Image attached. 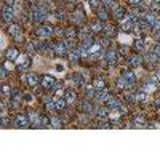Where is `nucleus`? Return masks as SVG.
Returning a JSON list of instances; mask_svg holds the SVG:
<instances>
[{
  "instance_id": "f257e3e1",
  "label": "nucleus",
  "mask_w": 160,
  "mask_h": 160,
  "mask_svg": "<svg viewBox=\"0 0 160 160\" xmlns=\"http://www.w3.org/2000/svg\"><path fill=\"white\" fill-rule=\"evenodd\" d=\"M29 15H31V19L34 21V23H42V21H45L48 18V10H43V8H40V6H35Z\"/></svg>"
},
{
  "instance_id": "f03ea898",
  "label": "nucleus",
  "mask_w": 160,
  "mask_h": 160,
  "mask_svg": "<svg viewBox=\"0 0 160 160\" xmlns=\"http://www.w3.org/2000/svg\"><path fill=\"white\" fill-rule=\"evenodd\" d=\"M53 34H54V29L50 24H43V26L35 27V35L39 39H48V37H51Z\"/></svg>"
},
{
  "instance_id": "7ed1b4c3",
  "label": "nucleus",
  "mask_w": 160,
  "mask_h": 160,
  "mask_svg": "<svg viewBox=\"0 0 160 160\" xmlns=\"http://www.w3.org/2000/svg\"><path fill=\"white\" fill-rule=\"evenodd\" d=\"M2 19L6 24L13 23V19H15V10H13V6H8L6 3L2 5Z\"/></svg>"
},
{
  "instance_id": "20e7f679",
  "label": "nucleus",
  "mask_w": 160,
  "mask_h": 160,
  "mask_svg": "<svg viewBox=\"0 0 160 160\" xmlns=\"http://www.w3.org/2000/svg\"><path fill=\"white\" fill-rule=\"evenodd\" d=\"M117 56H119V51H117L115 48H109V50L104 53L102 62H104V64H109V66H114L117 62Z\"/></svg>"
},
{
  "instance_id": "39448f33",
  "label": "nucleus",
  "mask_w": 160,
  "mask_h": 160,
  "mask_svg": "<svg viewBox=\"0 0 160 160\" xmlns=\"http://www.w3.org/2000/svg\"><path fill=\"white\" fill-rule=\"evenodd\" d=\"M13 125L18 127V128H27V127H31V120H29V117H27V115L18 114L15 119H13Z\"/></svg>"
},
{
  "instance_id": "423d86ee",
  "label": "nucleus",
  "mask_w": 160,
  "mask_h": 160,
  "mask_svg": "<svg viewBox=\"0 0 160 160\" xmlns=\"http://www.w3.org/2000/svg\"><path fill=\"white\" fill-rule=\"evenodd\" d=\"M109 91H107V88H102V90H96V95H95V99L98 101V102H106L109 99Z\"/></svg>"
},
{
  "instance_id": "0eeeda50",
  "label": "nucleus",
  "mask_w": 160,
  "mask_h": 160,
  "mask_svg": "<svg viewBox=\"0 0 160 160\" xmlns=\"http://www.w3.org/2000/svg\"><path fill=\"white\" fill-rule=\"evenodd\" d=\"M71 80L74 82V85H77V87H85V82H87V77L83 74H79V72H75L71 75Z\"/></svg>"
},
{
  "instance_id": "6e6552de",
  "label": "nucleus",
  "mask_w": 160,
  "mask_h": 160,
  "mask_svg": "<svg viewBox=\"0 0 160 160\" xmlns=\"http://www.w3.org/2000/svg\"><path fill=\"white\" fill-rule=\"evenodd\" d=\"M79 109L82 110V114H91L93 112V106L88 99H83L79 102Z\"/></svg>"
},
{
  "instance_id": "1a4fd4ad",
  "label": "nucleus",
  "mask_w": 160,
  "mask_h": 160,
  "mask_svg": "<svg viewBox=\"0 0 160 160\" xmlns=\"http://www.w3.org/2000/svg\"><path fill=\"white\" fill-rule=\"evenodd\" d=\"M53 51H54L56 56H64V54L67 53V47L64 45V42H58V43L53 47Z\"/></svg>"
},
{
  "instance_id": "9d476101",
  "label": "nucleus",
  "mask_w": 160,
  "mask_h": 160,
  "mask_svg": "<svg viewBox=\"0 0 160 160\" xmlns=\"http://www.w3.org/2000/svg\"><path fill=\"white\" fill-rule=\"evenodd\" d=\"M54 83L56 82H54V79L51 77V75H43V77H42V87H43L45 90H51Z\"/></svg>"
},
{
  "instance_id": "9b49d317",
  "label": "nucleus",
  "mask_w": 160,
  "mask_h": 160,
  "mask_svg": "<svg viewBox=\"0 0 160 160\" xmlns=\"http://www.w3.org/2000/svg\"><path fill=\"white\" fill-rule=\"evenodd\" d=\"M26 82L29 83L31 87H37V85H40V83H42V77H40V75H37V74H29Z\"/></svg>"
},
{
  "instance_id": "f8f14e48",
  "label": "nucleus",
  "mask_w": 160,
  "mask_h": 160,
  "mask_svg": "<svg viewBox=\"0 0 160 160\" xmlns=\"http://www.w3.org/2000/svg\"><path fill=\"white\" fill-rule=\"evenodd\" d=\"M120 101L119 99H115V98H112V96H109V99L106 101V106H107V109L109 110H117V109H119L120 107Z\"/></svg>"
},
{
  "instance_id": "ddd939ff",
  "label": "nucleus",
  "mask_w": 160,
  "mask_h": 160,
  "mask_svg": "<svg viewBox=\"0 0 160 160\" xmlns=\"http://www.w3.org/2000/svg\"><path fill=\"white\" fill-rule=\"evenodd\" d=\"M95 114H96V119L104 120L106 117H109V109H107V107H102V106H99L98 109L95 110Z\"/></svg>"
},
{
  "instance_id": "4468645a",
  "label": "nucleus",
  "mask_w": 160,
  "mask_h": 160,
  "mask_svg": "<svg viewBox=\"0 0 160 160\" xmlns=\"http://www.w3.org/2000/svg\"><path fill=\"white\" fill-rule=\"evenodd\" d=\"M67 58H69V61H74V62H77L80 58H82V54H80V50L79 48H72V50H69L67 51Z\"/></svg>"
},
{
  "instance_id": "2eb2a0df",
  "label": "nucleus",
  "mask_w": 160,
  "mask_h": 160,
  "mask_svg": "<svg viewBox=\"0 0 160 160\" xmlns=\"http://www.w3.org/2000/svg\"><path fill=\"white\" fill-rule=\"evenodd\" d=\"M64 99L67 101V104H74V102H77V95H75V91H72V90H66Z\"/></svg>"
},
{
  "instance_id": "dca6fc26",
  "label": "nucleus",
  "mask_w": 160,
  "mask_h": 160,
  "mask_svg": "<svg viewBox=\"0 0 160 160\" xmlns=\"http://www.w3.org/2000/svg\"><path fill=\"white\" fill-rule=\"evenodd\" d=\"M133 123H135V127H138V128H143V127H146V125H147L146 119H144L143 115H140V114H136V115L133 117Z\"/></svg>"
},
{
  "instance_id": "f3484780",
  "label": "nucleus",
  "mask_w": 160,
  "mask_h": 160,
  "mask_svg": "<svg viewBox=\"0 0 160 160\" xmlns=\"http://www.w3.org/2000/svg\"><path fill=\"white\" fill-rule=\"evenodd\" d=\"M66 106H67V101L64 99V98H54V109L56 110H64L66 109Z\"/></svg>"
},
{
  "instance_id": "a211bd4d",
  "label": "nucleus",
  "mask_w": 160,
  "mask_h": 160,
  "mask_svg": "<svg viewBox=\"0 0 160 160\" xmlns=\"http://www.w3.org/2000/svg\"><path fill=\"white\" fill-rule=\"evenodd\" d=\"M8 34H10V35H13V37L19 35V34H21V27H19V24L10 23V24H8Z\"/></svg>"
},
{
  "instance_id": "6ab92c4d",
  "label": "nucleus",
  "mask_w": 160,
  "mask_h": 160,
  "mask_svg": "<svg viewBox=\"0 0 160 160\" xmlns=\"http://www.w3.org/2000/svg\"><path fill=\"white\" fill-rule=\"evenodd\" d=\"M123 79L127 80V83H128V87L131 88L135 85V82H136V79H135V74L131 72V71H125V74H123Z\"/></svg>"
},
{
  "instance_id": "aec40b11",
  "label": "nucleus",
  "mask_w": 160,
  "mask_h": 160,
  "mask_svg": "<svg viewBox=\"0 0 160 160\" xmlns=\"http://www.w3.org/2000/svg\"><path fill=\"white\" fill-rule=\"evenodd\" d=\"M128 64H130L131 67H138V66L143 64V58L138 56V54H135V56H130V58H128Z\"/></svg>"
},
{
  "instance_id": "412c9836",
  "label": "nucleus",
  "mask_w": 160,
  "mask_h": 160,
  "mask_svg": "<svg viewBox=\"0 0 160 160\" xmlns=\"http://www.w3.org/2000/svg\"><path fill=\"white\" fill-rule=\"evenodd\" d=\"M112 13H114V16H115L117 19H119V21H123L125 18H127V16H128V13H127V11H125L123 8H120V6H117V8H115V10H114Z\"/></svg>"
},
{
  "instance_id": "4be33fe9",
  "label": "nucleus",
  "mask_w": 160,
  "mask_h": 160,
  "mask_svg": "<svg viewBox=\"0 0 160 160\" xmlns=\"http://www.w3.org/2000/svg\"><path fill=\"white\" fill-rule=\"evenodd\" d=\"M83 95H85V98H95L96 95V88L95 87H90V85H85L83 87Z\"/></svg>"
},
{
  "instance_id": "5701e85b",
  "label": "nucleus",
  "mask_w": 160,
  "mask_h": 160,
  "mask_svg": "<svg viewBox=\"0 0 160 160\" xmlns=\"http://www.w3.org/2000/svg\"><path fill=\"white\" fill-rule=\"evenodd\" d=\"M101 3H102L104 8H106V10H110V11H114L117 6H119V5L115 3V0H101Z\"/></svg>"
},
{
  "instance_id": "b1692460",
  "label": "nucleus",
  "mask_w": 160,
  "mask_h": 160,
  "mask_svg": "<svg viewBox=\"0 0 160 160\" xmlns=\"http://www.w3.org/2000/svg\"><path fill=\"white\" fill-rule=\"evenodd\" d=\"M135 48L138 50V53H143V51L146 50V43H144V39L138 37V39L135 40Z\"/></svg>"
},
{
  "instance_id": "393cba45",
  "label": "nucleus",
  "mask_w": 160,
  "mask_h": 160,
  "mask_svg": "<svg viewBox=\"0 0 160 160\" xmlns=\"http://www.w3.org/2000/svg\"><path fill=\"white\" fill-rule=\"evenodd\" d=\"M18 54H19V51L16 50V48H10V50L6 51V59H8V61H13V59L18 58Z\"/></svg>"
},
{
  "instance_id": "a878e982",
  "label": "nucleus",
  "mask_w": 160,
  "mask_h": 160,
  "mask_svg": "<svg viewBox=\"0 0 160 160\" xmlns=\"http://www.w3.org/2000/svg\"><path fill=\"white\" fill-rule=\"evenodd\" d=\"M93 87H95L96 90H102V88H106V82H104L101 77H98V79H95Z\"/></svg>"
},
{
  "instance_id": "bb28decb",
  "label": "nucleus",
  "mask_w": 160,
  "mask_h": 160,
  "mask_svg": "<svg viewBox=\"0 0 160 160\" xmlns=\"http://www.w3.org/2000/svg\"><path fill=\"white\" fill-rule=\"evenodd\" d=\"M77 29H74V27H69V29H66V34H64V37L66 39H74L75 35H77Z\"/></svg>"
},
{
  "instance_id": "cd10ccee",
  "label": "nucleus",
  "mask_w": 160,
  "mask_h": 160,
  "mask_svg": "<svg viewBox=\"0 0 160 160\" xmlns=\"http://www.w3.org/2000/svg\"><path fill=\"white\" fill-rule=\"evenodd\" d=\"M50 120H51V128H61L62 123H61V119H59V117H54V115H53Z\"/></svg>"
},
{
  "instance_id": "c85d7f7f",
  "label": "nucleus",
  "mask_w": 160,
  "mask_h": 160,
  "mask_svg": "<svg viewBox=\"0 0 160 160\" xmlns=\"http://www.w3.org/2000/svg\"><path fill=\"white\" fill-rule=\"evenodd\" d=\"M91 31H95V32H102V31H104V24L96 21V23L91 24Z\"/></svg>"
},
{
  "instance_id": "c756f323",
  "label": "nucleus",
  "mask_w": 160,
  "mask_h": 160,
  "mask_svg": "<svg viewBox=\"0 0 160 160\" xmlns=\"http://www.w3.org/2000/svg\"><path fill=\"white\" fill-rule=\"evenodd\" d=\"M102 32L106 34V37H110V35H114V34H115V27H112V26H104V31Z\"/></svg>"
},
{
  "instance_id": "7c9ffc66",
  "label": "nucleus",
  "mask_w": 160,
  "mask_h": 160,
  "mask_svg": "<svg viewBox=\"0 0 160 160\" xmlns=\"http://www.w3.org/2000/svg\"><path fill=\"white\" fill-rule=\"evenodd\" d=\"M23 101H26V102H34V95L29 93V91H24L23 93Z\"/></svg>"
},
{
  "instance_id": "2f4dec72",
  "label": "nucleus",
  "mask_w": 160,
  "mask_h": 160,
  "mask_svg": "<svg viewBox=\"0 0 160 160\" xmlns=\"http://www.w3.org/2000/svg\"><path fill=\"white\" fill-rule=\"evenodd\" d=\"M98 18L101 21H106L107 19V13H106V10H104V6H101V8L98 10Z\"/></svg>"
},
{
  "instance_id": "473e14b6",
  "label": "nucleus",
  "mask_w": 160,
  "mask_h": 160,
  "mask_svg": "<svg viewBox=\"0 0 160 160\" xmlns=\"http://www.w3.org/2000/svg\"><path fill=\"white\" fill-rule=\"evenodd\" d=\"M96 43H99L101 47H109L110 45V40H109V37H102L99 40H96Z\"/></svg>"
},
{
  "instance_id": "72a5a7b5",
  "label": "nucleus",
  "mask_w": 160,
  "mask_h": 160,
  "mask_svg": "<svg viewBox=\"0 0 160 160\" xmlns=\"http://www.w3.org/2000/svg\"><path fill=\"white\" fill-rule=\"evenodd\" d=\"M11 123H13V120H8L6 115H2V128H8Z\"/></svg>"
},
{
  "instance_id": "f704fd0d",
  "label": "nucleus",
  "mask_w": 160,
  "mask_h": 160,
  "mask_svg": "<svg viewBox=\"0 0 160 160\" xmlns=\"http://www.w3.org/2000/svg\"><path fill=\"white\" fill-rule=\"evenodd\" d=\"M2 95H3V96H8V98H10V95H11V88H10L8 85H3V88H2Z\"/></svg>"
},
{
  "instance_id": "c9c22d12",
  "label": "nucleus",
  "mask_w": 160,
  "mask_h": 160,
  "mask_svg": "<svg viewBox=\"0 0 160 160\" xmlns=\"http://www.w3.org/2000/svg\"><path fill=\"white\" fill-rule=\"evenodd\" d=\"M45 107L50 109V110L54 109V99H47V101H45Z\"/></svg>"
},
{
  "instance_id": "e433bc0d",
  "label": "nucleus",
  "mask_w": 160,
  "mask_h": 160,
  "mask_svg": "<svg viewBox=\"0 0 160 160\" xmlns=\"http://www.w3.org/2000/svg\"><path fill=\"white\" fill-rule=\"evenodd\" d=\"M29 66H31L29 62H24V64L21 62V64H18V66H16V69H18V71H26V69L29 67Z\"/></svg>"
},
{
  "instance_id": "4c0bfd02",
  "label": "nucleus",
  "mask_w": 160,
  "mask_h": 160,
  "mask_svg": "<svg viewBox=\"0 0 160 160\" xmlns=\"http://www.w3.org/2000/svg\"><path fill=\"white\" fill-rule=\"evenodd\" d=\"M0 79H6V67L2 66V69H0Z\"/></svg>"
},
{
  "instance_id": "58836bf2",
  "label": "nucleus",
  "mask_w": 160,
  "mask_h": 160,
  "mask_svg": "<svg viewBox=\"0 0 160 160\" xmlns=\"http://www.w3.org/2000/svg\"><path fill=\"white\" fill-rule=\"evenodd\" d=\"M119 53L122 54V56H127V54H128V48L127 47H120V51Z\"/></svg>"
},
{
  "instance_id": "ea45409f",
  "label": "nucleus",
  "mask_w": 160,
  "mask_h": 160,
  "mask_svg": "<svg viewBox=\"0 0 160 160\" xmlns=\"http://www.w3.org/2000/svg\"><path fill=\"white\" fill-rule=\"evenodd\" d=\"M131 3H133V6H141L143 0H131Z\"/></svg>"
},
{
  "instance_id": "a19ab883",
  "label": "nucleus",
  "mask_w": 160,
  "mask_h": 160,
  "mask_svg": "<svg viewBox=\"0 0 160 160\" xmlns=\"http://www.w3.org/2000/svg\"><path fill=\"white\" fill-rule=\"evenodd\" d=\"M99 127H101V128H109L110 125H109L107 122H102V120H101V122H99Z\"/></svg>"
},
{
  "instance_id": "79ce46f5",
  "label": "nucleus",
  "mask_w": 160,
  "mask_h": 160,
  "mask_svg": "<svg viewBox=\"0 0 160 160\" xmlns=\"http://www.w3.org/2000/svg\"><path fill=\"white\" fill-rule=\"evenodd\" d=\"M24 39H23V35H21V34H19V35H16L15 37V42H18V43H21V42H23Z\"/></svg>"
},
{
  "instance_id": "37998d69",
  "label": "nucleus",
  "mask_w": 160,
  "mask_h": 160,
  "mask_svg": "<svg viewBox=\"0 0 160 160\" xmlns=\"http://www.w3.org/2000/svg\"><path fill=\"white\" fill-rule=\"evenodd\" d=\"M54 16H56L58 19H64V15H62V11H58V13H56V15H54Z\"/></svg>"
},
{
  "instance_id": "c03bdc74",
  "label": "nucleus",
  "mask_w": 160,
  "mask_h": 160,
  "mask_svg": "<svg viewBox=\"0 0 160 160\" xmlns=\"http://www.w3.org/2000/svg\"><path fill=\"white\" fill-rule=\"evenodd\" d=\"M5 3L8 6H13V5H15V0H5Z\"/></svg>"
},
{
  "instance_id": "a18cd8bd",
  "label": "nucleus",
  "mask_w": 160,
  "mask_h": 160,
  "mask_svg": "<svg viewBox=\"0 0 160 160\" xmlns=\"http://www.w3.org/2000/svg\"><path fill=\"white\" fill-rule=\"evenodd\" d=\"M67 3H75V0H66Z\"/></svg>"
},
{
  "instance_id": "49530a36",
  "label": "nucleus",
  "mask_w": 160,
  "mask_h": 160,
  "mask_svg": "<svg viewBox=\"0 0 160 160\" xmlns=\"http://www.w3.org/2000/svg\"><path fill=\"white\" fill-rule=\"evenodd\" d=\"M157 107L160 109V101H157Z\"/></svg>"
}]
</instances>
